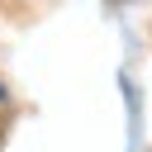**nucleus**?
<instances>
[{"mask_svg":"<svg viewBox=\"0 0 152 152\" xmlns=\"http://www.w3.org/2000/svg\"><path fill=\"white\" fill-rule=\"evenodd\" d=\"M0 100H5V90H0Z\"/></svg>","mask_w":152,"mask_h":152,"instance_id":"f257e3e1","label":"nucleus"}]
</instances>
